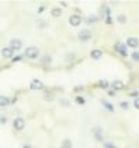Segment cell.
Instances as JSON below:
<instances>
[{"instance_id": "cb8c5ba5", "label": "cell", "mask_w": 139, "mask_h": 148, "mask_svg": "<svg viewBox=\"0 0 139 148\" xmlns=\"http://www.w3.org/2000/svg\"><path fill=\"white\" fill-rule=\"evenodd\" d=\"M77 103H79V105H85V99L82 98V97H77Z\"/></svg>"}, {"instance_id": "30bf717a", "label": "cell", "mask_w": 139, "mask_h": 148, "mask_svg": "<svg viewBox=\"0 0 139 148\" xmlns=\"http://www.w3.org/2000/svg\"><path fill=\"white\" fill-rule=\"evenodd\" d=\"M13 55H14V50L10 49V48H3V49H1V56H3V58L10 59V58H13Z\"/></svg>"}, {"instance_id": "4dcf8cb0", "label": "cell", "mask_w": 139, "mask_h": 148, "mask_svg": "<svg viewBox=\"0 0 139 148\" xmlns=\"http://www.w3.org/2000/svg\"><path fill=\"white\" fill-rule=\"evenodd\" d=\"M22 148H32V147H31V145H28V144H24V145H22Z\"/></svg>"}, {"instance_id": "83f0119b", "label": "cell", "mask_w": 139, "mask_h": 148, "mask_svg": "<svg viewBox=\"0 0 139 148\" xmlns=\"http://www.w3.org/2000/svg\"><path fill=\"white\" fill-rule=\"evenodd\" d=\"M21 60V56H17V58H13V63H17V62H20Z\"/></svg>"}, {"instance_id": "f546056e", "label": "cell", "mask_w": 139, "mask_h": 148, "mask_svg": "<svg viewBox=\"0 0 139 148\" xmlns=\"http://www.w3.org/2000/svg\"><path fill=\"white\" fill-rule=\"evenodd\" d=\"M136 95H138V92H136V91H135V92H131V97H136Z\"/></svg>"}, {"instance_id": "e0dca14e", "label": "cell", "mask_w": 139, "mask_h": 148, "mask_svg": "<svg viewBox=\"0 0 139 148\" xmlns=\"http://www.w3.org/2000/svg\"><path fill=\"white\" fill-rule=\"evenodd\" d=\"M98 84H99V87H100V88H108V87H110V84H108L107 81H104V80H100Z\"/></svg>"}, {"instance_id": "8992f818", "label": "cell", "mask_w": 139, "mask_h": 148, "mask_svg": "<svg viewBox=\"0 0 139 148\" xmlns=\"http://www.w3.org/2000/svg\"><path fill=\"white\" fill-rule=\"evenodd\" d=\"M68 23H70V25H73V27H78L82 23V18L79 16H77V14H74V16L70 17Z\"/></svg>"}, {"instance_id": "9a60e30c", "label": "cell", "mask_w": 139, "mask_h": 148, "mask_svg": "<svg viewBox=\"0 0 139 148\" xmlns=\"http://www.w3.org/2000/svg\"><path fill=\"white\" fill-rule=\"evenodd\" d=\"M61 148H73V141L68 140V138L61 141Z\"/></svg>"}, {"instance_id": "d4e9b609", "label": "cell", "mask_w": 139, "mask_h": 148, "mask_svg": "<svg viewBox=\"0 0 139 148\" xmlns=\"http://www.w3.org/2000/svg\"><path fill=\"white\" fill-rule=\"evenodd\" d=\"M7 123V117L6 116H0V124H6Z\"/></svg>"}, {"instance_id": "277c9868", "label": "cell", "mask_w": 139, "mask_h": 148, "mask_svg": "<svg viewBox=\"0 0 139 148\" xmlns=\"http://www.w3.org/2000/svg\"><path fill=\"white\" fill-rule=\"evenodd\" d=\"M8 48L13 49V50H20L21 48H22V41H21V39H11Z\"/></svg>"}, {"instance_id": "2e32d148", "label": "cell", "mask_w": 139, "mask_h": 148, "mask_svg": "<svg viewBox=\"0 0 139 148\" xmlns=\"http://www.w3.org/2000/svg\"><path fill=\"white\" fill-rule=\"evenodd\" d=\"M103 105H104V108H106L108 112H114V108H113V105H111L110 102H106V101H103Z\"/></svg>"}, {"instance_id": "8fae6325", "label": "cell", "mask_w": 139, "mask_h": 148, "mask_svg": "<svg viewBox=\"0 0 139 148\" xmlns=\"http://www.w3.org/2000/svg\"><path fill=\"white\" fill-rule=\"evenodd\" d=\"M111 87L114 88V90L120 91V90H124V82L120 81V80H115V81L111 82Z\"/></svg>"}, {"instance_id": "ba28073f", "label": "cell", "mask_w": 139, "mask_h": 148, "mask_svg": "<svg viewBox=\"0 0 139 148\" xmlns=\"http://www.w3.org/2000/svg\"><path fill=\"white\" fill-rule=\"evenodd\" d=\"M114 48H115V50H117V52H118V53L121 55V56H127V55H128V52H127V48L124 46L123 43H115Z\"/></svg>"}, {"instance_id": "9c48e42d", "label": "cell", "mask_w": 139, "mask_h": 148, "mask_svg": "<svg viewBox=\"0 0 139 148\" xmlns=\"http://www.w3.org/2000/svg\"><path fill=\"white\" fill-rule=\"evenodd\" d=\"M29 88H31V90H42V88H43V82L39 81V80H32Z\"/></svg>"}, {"instance_id": "ffe728a7", "label": "cell", "mask_w": 139, "mask_h": 148, "mask_svg": "<svg viewBox=\"0 0 139 148\" xmlns=\"http://www.w3.org/2000/svg\"><path fill=\"white\" fill-rule=\"evenodd\" d=\"M131 58H132V60H135V62H139V52H132Z\"/></svg>"}, {"instance_id": "d6986e66", "label": "cell", "mask_w": 139, "mask_h": 148, "mask_svg": "<svg viewBox=\"0 0 139 148\" xmlns=\"http://www.w3.org/2000/svg\"><path fill=\"white\" fill-rule=\"evenodd\" d=\"M120 106H121V109H124V110H127V109L130 108V102H128V101H123V102L120 103Z\"/></svg>"}, {"instance_id": "52a82bcc", "label": "cell", "mask_w": 139, "mask_h": 148, "mask_svg": "<svg viewBox=\"0 0 139 148\" xmlns=\"http://www.w3.org/2000/svg\"><path fill=\"white\" fill-rule=\"evenodd\" d=\"M127 45H128L130 48H138L139 46V39L138 38H135V36H131V38L127 39Z\"/></svg>"}, {"instance_id": "603a6c76", "label": "cell", "mask_w": 139, "mask_h": 148, "mask_svg": "<svg viewBox=\"0 0 139 148\" xmlns=\"http://www.w3.org/2000/svg\"><path fill=\"white\" fill-rule=\"evenodd\" d=\"M103 147L104 148H117V147H114L110 141H106V143H103Z\"/></svg>"}, {"instance_id": "3957f363", "label": "cell", "mask_w": 139, "mask_h": 148, "mask_svg": "<svg viewBox=\"0 0 139 148\" xmlns=\"http://www.w3.org/2000/svg\"><path fill=\"white\" fill-rule=\"evenodd\" d=\"M13 126H14V129H16L17 132H22L25 127V120L22 117H16L14 122H13Z\"/></svg>"}, {"instance_id": "6da1fadb", "label": "cell", "mask_w": 139, "mask_h": 148, "mask_svg": "<svg viewBox=\"0 0 139 148\" xmlns=\"http://www.w3.org/2000/svg\"><path fill=\"white\" fill-rule=\"evenodd\" d=\"M25 56L28 59H36L39 56V49L36 46H29V48H26V50H25Z\"/></svg>"}, {"instance_id": "7a4b0ae2", "label": "cell", "mask_w": 139, "mask_h": 148, "mask_svg": "<svg viewBox=\"0 0 139 148\" xmlns=\"http://www.w3.org/2000/svg\"><path fill=\"white\" fill-rule=\"evenodd\" d=\"M90 38H92V34H90V31L86 29V28H83V29H81V31L78 32V39L82 42L90 41Z\"/></svg>"}, {"instance_id": "f1b7e54d", "label": "cell", "mask_w": 139, "mask_h": 148, "mask_svg": "<svg viewBox=\"0 0 139 148\" xmlns=\"http://www.w3.org/2000/svg\"><path fill=\"white\" fill-rule=\"evenodd\" d=\"M83 90V87H75V91H82Z\"/></svg>"}, {"instance_id": "44dd1931", "label": "cell", "mask_w": 139, "mask_h": 148, "mask_svg": "<svg viewBox=\"0 0 139 148\" xmlns=\"http://www.w3.org/2000/svg\"><path fill=\"white\" fill-rule=\"evenodd\" d=\"M45 101H53V95L52 94H49V92H45Z\"/></svg>"}, {"instance_id": "7402d4cb", "label": "cell", "mask_w": 139, "mask_h": 148, "mask_svg": "<svg viewBox=\"0 0 139 148\" xmlns=\"http://www.w3.org/2000/svg\"><path fill=\"white\" fill-rule=\"evenodd\" d=\"M42 62H43L45 64H50V63H52V58H50V56H45Z\"/></svg>"}, {"instance_id": "4fadbf2b", "label": "cell", "mask_w": 139, "mask_h": 148, "mask_svg": "<svg viewBox=\"0 0 139 148\" xmlns=\"http://www.w3.org/2000/svg\"><path fill=\"white\" fill-rule=\"evenodd\" d=\"M10 103V99L7 97H4V95H0V106L1 108H6Z\"/></svg>"}, {"instance_id": "7c38bea8", "label": "cell", "mask_w": 139, "mask_h": 148, "mask_svg": "<svg viewBox=\"0 0 139 148\" xmlns=\"http://www.w3.org/2000/svg\"><path fill=\"white\" fill-rule=\"evenodd\" d=\"M102 55H103V52H102V50H99V49H95V50H92V52H90V58L95 59V60L100 59L102 58Z\"/></svg>"}, {"instance_id": "5bb4252c", "label": "cell", "mask_w": 139, "mask_h": 148, "mask_svg": "<svg viewBox=\"0 0 139 148\" xmlns=\"http://www.w3.org/2000/svg\"><path fill=\"white\" fill-rule=\"evenodd\" d=\"M61 7H54L52 10V16L54 17V18H58V17H61Z\"/></svg>"}, {"instance_id": "4316f807", "label": "cell", "mask_w": 139, "mask_h": 148, "mask_svg": "<svg viewBox=\"0 0 139 148\" xmlns=\"http://www.w3.org/2000/svg\"><path fill=\"white\" fill-rule=\"evenodd\" d=\"M134 106L136 108V109H139V98H135V101H134Z\"/></svg>"}, {"instance_id": "ac0fdd59", "label": "cell", "mask_w": 139, "mask_h": 148, "mask_svg": "<svg viewBox=\"0 0 139 148\" xmlns=\"http://www.w3.org/2000/svg\"><path fill=\"white\" fill-rule=\"evenodd\" d=\"M117 21H118L120 24H125V23H127V17L124 16V14H121V16L117 17Z\"/></svg>"}, {"instance_id": "484cf974", "label": "cell", "mask_w": 139, "mask_h": 148, "mask_svg": "<svg viewBox=\"0 0 139 148\" xmlns=\"http://www.w3.org/2000/svg\"><path fill=\"white\" fill-rule=\"evenodd\" d=\"M96 20H98V17L96 16H89V18H88L89 23H93V21H96Z\"/></svg>"}, {"instance_id": "5b68a950", "label": "cell", "mask_w": 139, "mask_h": 148, "mask_svg": "<svg viewBox=\"0 0 139 148\" xmlns=\"http://www.w3.org/2000/svg\"><path fill=\"white\" fill-rule=\"evenodd\" d=\"M93 136H95V138L98 141H103V130H102V127L100 126H96V127H93Z\"/></svg>"}]
</instances>
